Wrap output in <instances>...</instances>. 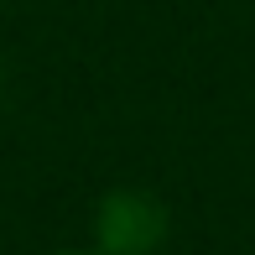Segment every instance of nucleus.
<instances>
[{
	"instance_id": "2",
	"label": "nucleus",
	"mask_w": 255,
	"mask_h": 255,
	"mask_svg": "<svg viewBox=\"0 0 255 255\" xmlns=\"http://www.w3.org/2000/svg\"><path fill=\"white\" fill-rule=\"evenodd\" d=\"M57 255H99V250H57Z\"/></svg>"
},
{
	"instance_id": "1",
	"label": "nucleus",
	"mask_w": 255,
	"mask_h": 255,
	"mask_svg": "<svg viewBox=\"0 0 255 255\" xmlns=\"http://www.w3.org/2000/svg\"><path fill=\"white\" fill-rule=\"evenodd\" d=\"M172 219L167 203L146 188H115L94 208V250L99 255H156Z\"/></svg>"
}]
</instances>
